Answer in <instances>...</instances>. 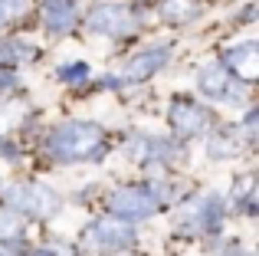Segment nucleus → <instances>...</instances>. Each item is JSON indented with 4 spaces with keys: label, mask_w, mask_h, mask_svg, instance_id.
Wrapping results in <instances>:
<instances>
[{
    "label": "nucleus",
    "mask_w": 259,
    "mask_h": 256,
    "mask_svg": "<svg viewBox=\"0 0 259 256\" xmlns=\"http://www.w3.org/2000/svg\"><path fill=\"white\" fill-rule=\"evenodd\" d=\"M132 154L135 158H145V161H167V158H174V145L164 138H135Z\"/></svg>",
    "instance_id": "12"
},
{
    "label": "nucleus",
    "mask_w": 259,
    "mask_h": 256,
    "mask_svg": "<svg viewBox=\"0 0 259 256\" xmlns=\"http://www.w3.org/2000/svg\"><path fill=\"white\" fill-rule=\"evenodd\" d=\"M76 26V7L72 0H46V30L69 33Z\"/></svg>",
    "instance_id": "11"
},
{
    "label": "nucleus",
    "mask_w": 259,
    "mask_h": 256,
    "mask_svg": "<svg viewBox=\"0 0 259 256\" xmlns=\"http://www.w3.org/2000/svg\"><path fill=\"white\" fill-rule=\"evenodd\" d=\"M161 17L174 20V23L194 20L197 17V4H190V0H164V4H161Z\"/></svg>",
    "instance_id": "14"
},
{
    "label": "nucleus",
    "mask_w": 259,
    "mask_h": 256,
    "mask_svg": "<svg viewBox=\"0 0 259 256\" xmlns=\"http://www.w3.org/2000/svg\"><path fill=\"white\" fill-rule=\"evenodd\" d=\"M7 200H10L13 210H23L30 217H50L56 210V194L43 184H13L7 187Z\"/></svg>",
    "instance_id": "4"
},
{
    "label": "nucleus",
    "mask_w": 259,
    "mask_h": 256,
    "mask_svg": "<svg viewBox=\"0 0 259 256\" xmlns=\"http://www.w3.org/2000/svg\"><path fill=\"white\" fill-rule=\"evenodd\" d=\"M89 76V66L85 63H69L59 69V79H66V82H82V79Z\"/></svg>",
    "instance_id": "17"
},
{
    "label": "nucleus",
    "mask_w": 259,
    "mask_h": 256,
    "mask_svg": "<svg viewBox=\"0 0 259 256\" xmlns=\"http://www.w3.org/2000/svg\"><path fill=\"white\" fill-rule=\"evenodd\" d=\"M17 230H20V220H17V214H13V210H0V240H7V237H17Z\"/></svg>",
    "instance_id": "16"
},
{
    "label": "nucleus",
    "mask_w": 259,
    "mask_h": 256,
    "mask_svg": "<svg viewBox=\"0 0 259 256\" xmlns=\"http://www.w3.org/2000/svg\"><path fill=\"white\" fill-rule=\"evenodd\" d=\"M200 89H203V96L220 99V102H236V99L243 96V92L233 86L230 69H227V66H220V63H207L200 69Z\"/></svg>",
    "instance_id": "5"
},
{
    "label": "nucleus",
    "mask_w": 259,
    "mask_h": 256,
    "mask_svg": "<svg viewBox=\"0 0 259 256\" xmlns=\"http://www.w3.org/2000/svg\"><path fill=\"white\" fill-rule=\"evenodd\" d=\"M4 86H13V76H10V72H0V89H4Z\"/></svg>",
    "instance_id": "19"
},
{
    "label": "nucleus",
    "mask_w": 259,
    "mask_h": 256,
    "mask_svg": "<svg viewBox=\"0 0 259 256\" xmlns=\"http://www.w3.org/2000/svg\"><path fill=\"white\" fill-rule=\"evenodd\" d=\"M30 59H36V46L23 39H10L0 46V63H30Z\"/></svg>",
    "instance_id": "13"
},
{
    "label": "nucleus",
    "mask_w": 259,
    "mask_h": 256,
    "mask_svg": "<svg viewBox=\"0 0 259 256\" xmlns=\"http://www.w3.org/2000/svg\"><path fill=\"white\" fill-rule=\"evenodd\" d=\"M171 125H174V132L181 135V138H190V135L207 132L210 112L200 109V105H194V102H187V99H181V102L171 105Z\"/></svg>",
    "instance_id": "7"
},
{
    "label": "nucleus",
    "mask_w": 259,
    "mask_h": 256,
    "mask_svg": "<svg viewBox=\"0 0 259 256\" xmlns=\"http://www.w3.org/2000/svg\"><path fill=\"white\" fill-rule=\"evenodd\" d=\"M89 26L102 36H128V33L138 30V17L121 0H99L89 10Z\"/></svg>",
    "instance_id": "2"
},
{
    "label": "nucleus",
    "mask_w": 259,
    "mask_h": 256,
    "mask_svg": "<svg viewBox=\"0 0 259 256\" xmlns=\"http://www.w3.org/2000/svg\"><path fill=\"white\" fill-rule=\"evenodd\" d=\"M0 256H17L13 250H7V246H0Z\"/></svg>",
    "instance_id": "20"
},
{
    "label": "nucleus",
    "mask_w": 259,
    "mask_h": 256,
    "mask_svg": "<svg viewBox=\"0 0 259 256\" xmlns=\"http://www.w3.org/2000/svg\"><path fill=\"white\" fill-rule=\"evenodd\" d=\"M207 151L213 154V158H230V154H236V141H230V138H213Z\"/></svg>",
    "instance_id": "18"
},
{
    "label": "nucleus",
    "mask_w": 259,
    "mask_h": 256,
    "mask_svg": "<svg viewBox=\"0 0 259 256\" xmlns=\"http://www.w3.org/2000/svg\"><path fill=\"white\" fill-rule=\"evenodd\" d=\"M26 10V0H0V30Z\"/></svg>",
    "instance_id": "15"
},
{
    "label": "nucleus",
    "mask_w": 259,
    "mask_h": 256,
    "mask_svg": "<svg viewBox=\"0 0 259 256\" xmlns=\"http://www.w3.org/2000/svg\"><path fill=\"white\" fill-rule=\"evenodd\" d=\"M108 207H112L115 217L135 224V220H148L158 210V197H154V191H145V187H121V191L112 194Z\"/></svg>",
    "instance_id": "3"
},
{
    "label": "nucleus",
    "mask_w": 259,
    "mask_h": 256,
    "mask_svg": "<svg viewBox=\"0 0 259 256\" xmlns=\"http://www.w3.org/2000/svg\"><path fill=\"white\" fill-rule=\"evenodd\" d=\"M227 66L243 82H253L259 76V43L249 39V43H240V46H233V50H227Z\"/></svg>",
    "instance_id": "10"
},
{
    "label": "nucleus",
    "mask_w": 259,
    "mask_h": 256,
    "mask_svg": "<svg viewBox=\"0 0 259 256\" xmlns=\"http://www.w3.org/2000/svg\"><path fill=\"white\" fill-rule=\"evenodd\" d=\"M167 56H171V46H158V50H145L138 56H132L121 66V79L125 82H145L148 76H154L158 69H164Z\"/></svg>",
    "instance_id": "6"
},
{
    "label": "nucleus",
    "mask_w": 259,
    "mask_h": 256,
    "mask_svg": "<svg viewBox=\"0 0 259 256\" xmlns=\"http://www.w3.org/2000/svg\"><path fill=\"white\" fill-rule=\"evenodd\" d=\"M46 151L56 161H95L105 151V135L92 122H66L46 138Z\"/></svg>",
    "instance_id": "1"
},
{
    "label": "nucleus",
    "mask_w": 259,
    "mask_h": 256,
    "mask_svg": "<svg viewBox=\"0 0 259 256\" xmlns=\"http://www.w3.org/2000/svg\"><path fill=\"white\" fill-rule=\"evenodd\" d=\"M92 240L99 246H108V250H128L135 243V230L128 227V220H99L92 227Z\"/></svg>",
    "instance_id": "9"
},
{
    "label": "nucleus",
    "mask_w": 259,
    "mask_h": 256,
    "mask_svg": "<svg viewBox=\"0 0 259 256\" xmlns=\"http://www.w3.org/2000/svg\"><path fill=\"white\" fill-rule=\"evenodd\" d=\"M177 224L184 227V230H207V233H217L220 230V224H223V204H220V197H207V200H200V204L194 207V214L190 217H177Z\"/></svg>",
    "instance_id": "8"
}]
</instances>
